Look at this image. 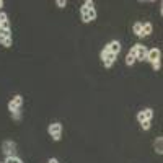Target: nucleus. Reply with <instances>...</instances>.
I'll list each match as a JSON object with an SVG mask.
<instances>
[{"label": "nucleus", "instance_id": "f03ea898", "mask_svg": "<svg viewBox=\"0 0 163 163\" xmlns=\"http://www.w3.org/2000/svg\"><path fill=\"white\" fill-rule=\"evenodd\" d=\"M101 60H103V64L104 67H111L114 64V60H116V54H111V52H108L106 49H103L101 51Z\"/></svg>", "mask_w": 163, "mask_h": 163}, {"label": "nucleus", "instance_id": "2eb2a0df", "mask_svg": "<svg viewBox=\"0 0 163 163\" xmlns=\"http://www.w3.org/2000/svg\"><path fill=\"white\" fill-rule=\"evenodd\" d=\"M88 16H90V20H95V18H96V10H95V8H92V10H88Z\"/></svg>", "mask_w": 163, "mask_h": 163}, {"label": "nucleus", "instance_id": "bb28decb", "mask_svg": "<svg viewBox=\"0 0 163 163\" xmlns=\"http://www.w3.org/2000/svg\"><path fill=\"white\" fill-rule=\"evenodd\" d=\"M15 163H23V161H21V160H20V158H18V160H16V161H15Z\"/></svg>", "mask_w": 163, "mask_h": 163}, {"label": "nucleus", "instance_id": "6e6552de", "mask_svg": "<svg viewBox=\"0 0 163 163\" xmlns=\"http://www.w3.org/2000/svg\"><path fill=\"white\" fill-rule=\"evenodd\" d=\"M155 152L158 153V155H161V153H163V137H157V140H155Z\"/></svg>", "mask_w": 163, "mask_h": 163}, {"label": "nucleus", "instance_id": "0eeeda50", "mask_svg": "<svg viewBox=\"0 0 163 163\" xmlns=\"http://www.w3.org/2000/svg\"><path fill=\"white\" fill-rule=\"evenodd\" d=\"M152 31H153V25H152V23H148V21L142 23V38L152 34Z\"/></svg>", "mask_w": 163, "mask_h": 163}, {"label": "nucleus", "instance_id": "aec40b11", "mask_svg": "<svg viewBox=\"0 0 163 163\" xmlns=\"http://www.w3.org/2000/svg\"><path fill=\"white\" fill-rule=\"evenodd\" d=\"M12 118L15 119V121H20V119H21V113H20V111H15V113H12Z\"/></svg>", "mask_w": 163, "mask_h": 163}, {"label": "nucleus", "instance_id": "f8f14e48", "mask_svg": "<svg viewBox=\"0 0 163 163\" xmlns=\"http://www.w3.org/2000/svg\"><path fill=\"white\" fill-rule=\"evenodd\" d=\"M143 114H145V119L147 121H152V118H153V109L152 108H145V109H142Z\"/></svg>", "mask_w": 163, "mask_h": 163}, {"label": "nucleus", "instance_id": "f257e3e1", "mask_svg": "<svg viewBox=\"0 0 163 163\" xmlns=\"http://www.w3.org/2000/svg\"><path fill=\"white\" fill-rule=\"evenodd\" d=\"M2 152L5 157H16V143L13 140H5L2 143Z\"/></svg>", "mask_w": 163, "mask_h": 163}, {"label": "nucleus", "instance_id": "b1692460", "mask_svg": "<svg viewBox=\"0 0 163 163\" xmlns=\"http://www.w3.org/2000/svg\"><path fill=\"white\" fill-rule=\"evenodd\" d=\"M0 28H2V30H10V21H5V23H3V25L0 26Z\"/></svg>", "mask_w": 163, "mask_h": 163}, {"label": "nucleus", "instance_id": "cd10ccee", "mask_svg": "<svg viewBox=\"0 0 163 163\" xmlns=\"http://www.w3.org/2000/svg\"><path fill=\"white\" fill-rule=\"evenodd\" d=\"M3 7V2H2V0H0V8H2Z\"/></svg>", "mask_w": 163, "mask_h": 163}, {"label": "nucleus", "instance_id": "5701e85b", "mask_svg": "<svg viewBox=\"0 0 163 163\" xmlns=\"http://www.w3.org/2000/svg\"><path fill=\"white\" fill-rule=\"evenodd\" d=\"M83 5L87 7V8H95V3H93V0H87V2L83 3Z\"/></svg>", "mask_w": 163, "mask_h": 163}, {"label": "nucleus", "instance_id": "f3484780", "mask_svg": "<svg viewBox=\"0 0 163 163\" xmlns=\"http://www.w3.org/2000/svg\"><path fill=\"white\" fill-rule=\"evenodd\" d=\"M5 21H8V16H7V13H0V26H2Z\"/></svg>", "mask_w": 163, "mask_h": 163}, {"label": "nucleus", "instance_id": "20e7f679", "mask_svg": "<svg viewBox=\"0 0 163 163\" xmlns=\"http://www.w3.org/2000/svg\"><path fill=\"white\" fill-rule=\"evenodd\" d=\"M160 56H161L160 49H158V47H153V49H148V52H147V60L148 62L160 60Z\"/></svg>", "mask_w": 163, "mask_h": 163}, {"label": "nucleus", "instance_id": "39448f33", "mask_svg": "<svg viewBox=\"0 0 163 163\" xmlns=\"http://www.w3.org/2000/svg\"><path fill=\"white\" fill-rule=\"evenodd\" d=\"M147 52L148 49L143 44H137V56H136V60H147Z\"/></svg>", "mask_w": 163, "mask_h": 163}, {"label": "nucleus", "instance_id": "ddd939ff", "mask_svg": "<svg viewBox=\"0 0 163 163\" xmlns=\"http://www.w3.org/2000/svg\"><path fill=\"white\" fill-rule=\"evenodd\" d=\"M0 36H3V38H12V31H10V30H2V28H0Z\"/></svg>", "mask_w": 163, "mask_h": 163}, {"label": "nucleus", "instance_id": "a211bd4d", "mask_svg": "<svg viewBox=\"0 0 163 163\" xmlns=\"http://www.w3.org/2000/svg\"><path fill=\"white\" fill-rule=\"evenodd\" d=\"M129 56H132V57L137 56V44H134V46L131 47V51H129Z\"/></svg>", "mask_w": 163, "mask_h": 163}, {"label": "nucleus", "instance_id": "393cba45", "mask_svg": "<svg viewBox=\"0 0 163 163\" xmlns=\"http://www.w3.org/2000/svg\"><path fill=\"white\" fill-rule=\"evenodd\" d=\"M52 139L57 142V140H60V134H56V136H52Z\"/></svg>", "mask_w": 163, "mask_h": 163}, {"label": "nucleus", "instance_id": "4be33fe9", "mask_svg": "<svg viewBox=\"0 0 163 163\" xmlns=\"http://www.w3.org/2000/svg\"><path fill=\"white\" fill-rule=\"evenodd\" d=\"M152 67H153V69H155V70H158V69H160V67H161L160 60H153V62H152Z\"/></svg>", "mask_w": 163, "mask_h": 163}, {"label": "nucleus", "instance_id": "423d86ee", "mask_svg": "<svg viewBox=\"0 0 163 163\" xmlns=\"http://www.w3.org/2000/svg\"><path fill=\"white\" fill-rule=\"evenodd\" d=\"M47 132H49L51 136L62 134V124H60V122H52V124H49V127H47Z\"/></svg>", "mask_w": 163, "mask_h": 163}, {"label": "nucleus", "instance_id": "6ab92c4d", "mask_svg": "<svg viewBox=\"0 0 163 163\" xmlns=\"http://www.w3.org/2000/svg\"><path fill=\"white\" fill-rule=\"evenodd\" d=\"M134 62H136V57H132V56L127 54V57H126V64H127V65H132Z\"/></svg>", "mask_w": 163, "mask_h": 163}, {"label": "nucleus", "instance_id": "9b49d317", "mask_svg": "<svg viewBox=\"0 0 163 163\" xmlns=\"http://www.w3.org/2000/svg\"><path fill=\"white\" fill-rule=\"evenodd\" d=\"M0 44H2L3 47H10V46H12V38H3V36H0Z\"/></svg>", "mask_w": 163, "mask_h": 163}, {"label": "nucleus", "instance_id": "dca6fc26", "mask_svg": "<svg viewBox=\"0 0 163 163\" xmlns=\"http://www.w3.org/2000/svg\"><path fill=\"white\" fill-rule=\"evenodd\" d=\"M140 126H142V129H143V131H148L152 124H150V121H143V122H140Z\"/></svg>", "mask_w": 163, "mask_h": 163}, {"label": "nucleus", "instance_id": "412c9836", "mask_svg": "<svg viewBox=\"0 0 163 163\" xmlns=\"http://www.w3.org/2000/svg\"><path fill=\"white\" fill-rule=\"evenodd\" d=\"M56 5L59 7V8H64V7L67 5V2H65V0H57V2H56Z\"/></svg>", "mask_w": 163, "mask_h": 163}, {"label": "nucleus", "instance_id": "1a4fd4ad", "mask_svg": "<svg viewBox=\"0 0 163 163\" xmlns=\"http://www.w3.org/2000/svg\"><path fill=\"white\" fill-rule=\"evenodd\" d=\"M12 103L15 104V106L21 108V104H23V96H21V95H15V96H13V100H12Z\"/></svg>", "mask_w": 163, "mask_h": 163}, {"label": "nucleus", "instance_id": "9d476101", "mask_svg": "<svg viewBox=\"0 0 163 163\" xmlns=\"http://www.w3.org/2000/svg\"><path fill=\"white\" fill-rule=\"evenodd\" d=\"M132 30H134V33H136L139 38H142V23H134Z\"/></svg>", "mask_w": 163, "mask_h": 163}, {"label": "nucleus", "instance_id": "4468645a", "mask_svg": "<svg viewBox=\"0 0 163 163\" xmlns=\"http://www.w3.org/2000/svg\"><path fill=\"white\" fill-rule=\"evenodd\" d=\"M137 121H139V122L147 121V119H145V114H143V111H139V113H137Z\"/></svg>", "mask_w": 163, "mask_h": 163}, {"label": "nucleus", "instance_id": "7ed1b4c3", "mask_svg": "<svg viewBox=\"0 0 163 163\" xmlns=\"http://www.w3.org/2000/svg\"><path fill=\"white\" fill-rule=\"evenodd\" d=\"M104 49H106L108 52H111V54H119V51H121V42L119 41H111L108 46H104Z\"/></svg>", "mask_w": 163, "mask_h": 163}, {"label": "nucleus", "instance_id": "a878e982", "mask_svg": "<svg viewBox=\"0 0 163 163\" xmlns=\"http://www.w3.org/2000/svg\"><path fill=\"white\" fill-rule=\"evenodd\" d=\"M47 163H59V160H57V158H51V160L47 161Z\"/></svg>", "mask_w": 163, "mask_h": 163}]
</instances>
